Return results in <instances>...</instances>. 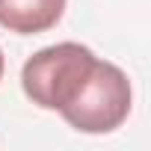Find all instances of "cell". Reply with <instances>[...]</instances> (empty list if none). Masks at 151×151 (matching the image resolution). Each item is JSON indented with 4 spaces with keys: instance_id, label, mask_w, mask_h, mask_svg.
I'll return each mask as SVG.
<instances>
[{
    "instance_id": "cell-1",
    "label": "cell",
    "mask_w": 151,
    "mask_h": 151,
    "mask_svg": "<svg viewBox=\"0 0 151 151\" xmlns=\"http://www.w3.org/2000/svg\"><path fill=\"white\" fill-rule=\"evenodd\" d=\"M95 62L98 56L77 42H59V45L42 47L21 68L24 95L42 110H62L77 95V89L89 77Z\"/></svg>"
},
{
    "instance_id": "cell-2",
    "label": "cell",
    "mask_w": 151,
    "mask_h": 151,
    "mask_svg": "<svg viewBox=\"0 0 151 151\" xmlns=\"http://www.w3.org/2000/svg\"><path fill=\"white\" fill-rule=\"evenodd\" d=\"M127 113H130V80L119 65L104 59L95 62L77 95L59 110V116L80 133H110L127 119Z\"/></svg>"
},
{
    "instance_id": "cell-3",
    "label": "cell",
    "mask_w": 151,
    "mask_h": 151,
    "mask_svg": "<svg viewBox=\"0 0 151 151\" xmlns=\"http://www.w3.org/2000/svg\"><path fill=\"white\" fill-rule=\"evenodd\" d=\"M65 12V0H0V27L21 36L56 27Z\"/></svg>"
},
{
    "instance_id": "cell-4",
    "label": "cell",
    "mask_w": 151,
    "mask_h": 151,
    "mask_svg": "<svg viewBox=\"0 0 151 151\" xmlns=\"http://www.w3.org/2000/svg\"><path fill=\"white\" fill-rule=\"evenodd\" d=\"M0 77H3V50H0Z\"/></svg>"
}]
</instances>
